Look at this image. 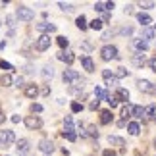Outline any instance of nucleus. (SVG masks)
Here are the masks:
<instances>
[{
  "label": "nucleus",
  "mask_w": 156,
  "mask_h": 156,
  "mask_svg": "<svg viewBox=\"0 0 156 156\" xmlns=\"http://www.w3.org/2000/svg\"><path fill=\"white\" fill-rule=\"evenodd\" d=\"M102 156H116V152H114V151H110V148H106V151L102 152Z\"/></svg>",
  "instance_id": "obj_45"
},
{
  "label": "nucleus",
  "mask_w": 156,
  "mask_h": 156,
  "mask_svg": "<svg viewBox=\"0 0 156 156\" xmlns=\"http://www.w3.org/2000/svg\"><path fill=\"white\" fill-rule=\"evenodd\" d=\"M37 31H41L43 35H50L56 31V25H52L48 21H41V23H37Z\"/></svg>",
  "instance_id": "obj_9"
},
{
  "label": "nucleus",
  "mask_w": 156,
  "mask_h": 156,
  "mask_svg": "<svg viewBox=\"0 0 156 156\" xmlns=\"http://www.w3.org/2000/svg\"><path fill=\"white\" fill-rule=\"evenodd\" d=\"M147 114H148L151 118H156V104H151V106H148V108H147Z\"/></svg>",
  "instance_id": "obj_38"
},
{
  "label": "nucleus",
  "mask_w": 156,
  "mask_h": 156,
  "mask_svg": "<svg viewBox=\"0 0 156 156\" xmlns=\"http://www.w3.org/2000/svg\"><path fill=\"white\" fill-rule=\"evenodd\" d=\"M98 104H100V100H93V102L89 104V110H97V108H98Z\"/></svg>",
  "instance_id": "obj_42"
},
{
  "label": "nucleus",
  "mask_w": 156,
  "mask_h": 156,
  "mask_svg": "<svg viewBox=\"0 0 156 156\" xmlns=\"http://www.w3.org/2000/svg\"><path fill=\"white\" fill-rule=\"evenodd\" d=\"M6 23H8V27H14L16 25V20L12 16H8V17H6Z\"/></svg>",
  "instance_id": "obj_41"
},
{
  "label": "nucleus",
  "mask_w": 156,
  "mask_h": 156,
  "mask_svg": "<svg viewBox=\"0 0 156 156\" xmlns=\"http://www.w3.org/2000/svg\"><path fill=\"white\" fill-rule=\"evenodd\" d=\"M83 110V104L81 102H71V112L77 114V112H81Z\"/></svg>",
  "instance_id": "obj_37"
},
{
  "label": "nucleus",
  "mask_w": 156,
  "mask_h": 156,
  "mask_svg": "<svg viewBox=\"0 0 156 156\" xmlns=\"http://www.w3.org/2000/svg\"><path fill=\"white\" fill-rule=\"evenodd\" d=\"M89 27L94 29V31H100V29H102V21H100V20H93L91 23H89Z\"/></svg>",
  "instance_id": "obj_30"
},
{
  "label": "nucleus",
  "mask_w": 156,
  "mask_h": 156,
  "mask_svg": "<svg viewBox=\"0 0 156 156\" xmlns=\"http://www.w3.org/2000/svg\"><path fill=\"white\" fill-rule=\"evenodd\" d=\"M14 141H16L14 131H10V129H2V131H0V148L12 147V145H14Z\"/></svg>",
  "instance_id": "obj_1"
},
{
  "label": "nucleus",
  "mask_w": 156,
  "mask_h": 156,
  "mask_svg": "<svg viewBox=\"0 0 156 156\" xmlns=\"http://www.w3.org/2000/svg\"><path fill=\"white\" fill-rule=\"evenodd\" d=\"M100 58H102L104 62H108V60H114V58H119L118 48H116V46H112V44L104 46V48L100 50Z\"/></svg>",
  "instance_id": "obj_4"
},
{
  "label": "nucleus",
  "mask_w": 156,
  "mask_h": 156,
  "mask_svg": "<svg viewBox=\"0 0 156 156\" xmlns=\"http://www.w3.org/2000/svg\"><path fill=\"white\" fill-rule=\"evenodd\" d=\"M131 116H135V118L147 116V108H143V106H133V112H131Z\"/></svg>",
  "instance_id": "obj_26"
},
{
  "label": "nucleus",
  "mask_w": 156,
  "mask_h": 156,
  "mask_svg": "<svg viewBox=\"0 0 156 156\" xmlns=\"http://www.w3.org/2000/svg\"><path fill=\"white\" fill-rule=\"evenodd\" d=\"M137 20H139V23H141L143 27H148L152 23V17L148 16V14H143V12H141V14H137Z\"/></svg>",
  "instance_id": "obj_16"
},
{
  "label": "nucleus",
  "mask_w": 156,
  "mask_h": 156,
  "mask_svg": "<svg viewBox=\"0 0 156 156\" xmlns=\"http://www.w3.org/2000/svg\"><path fill=\"white\" fill-rule=\"evenodd\" d=\"M108 143L114 145V147H123L125 145V141L122 139V137H118V135H110V137H108Z\"/></svg>",
  "instance_id": "obj_19"
},
{
  "label": "nucleus",
  "mask_w": 156,
  "mask_h": 156,
  "mask_svg": "<svg viewBox=\"0 0 156 156\" xmlns=\"http://www.w3.org/2000/svg\"><path fill=\"white\" fill-rule=\"evenodd\" d=\"M127 131H129V135H139L141 133V127H139V123H137V122H131V123H127Z\"/></svg>",
  "instance_id": "obj_23"
},
{
  "label": "nucleus",
  "mask_w": 156,
  "mask_h": 156,
  "mask_svg": "<svg viewBox=\"0 0 156 156\" xmlns=\"http://www.w3.org/2000/svg\"><path fill=\"white\" fill-rule=\"evenodd\" d=\"M137 87H139V91L148 93V94H154L156 93V87L152 85L151 81H147V79H139V81H137Z\"/></svg>",
  "instance_id": "obj_6"
},
{
  "label": "nucleus",
  "mask_w": 156,
  "mask_h": 156,
  "mask_svg": "<svg viewBox=\"0 0 156 156\" xmlns=\"http://www.w3.org/2000/svg\"><path fill=\"white\" fill-rule=\"evenodd\" d=\"M56 43H58V46H60V48H68L69 41L66 39V37H58V39H56Z\"/></svg>",
  "instance_id": "obj_31"
},
{
  "label": "nucleus",
  "mask_w": 156,
  "mask_h": 156,
  "mask_svg": "<svg viewBox=\"0 0 156 156\" xmlns=\"http://www.w3.org/2000/svg\"><path fill=\"white\" fill-rule=\"evenodd\" d=\"M143 41H151V39H154V29H151V27H143V37H141Z\"/></svg>",
  "instance_id": "obj_22"
},
{
  "label": "nucleus",
  "mask_w": 156,
  "mask_h": 156,
  "mask_svg": "<svg viewBox=\"0 0 156 156\" xmlns=\"http://www.w3.org/2000/svg\"><path fill=\"white\" fill-rule=\"evenodd\" d=\"M112 112L110 110H102V112H100V123H104V125H108V123H110L112 122Z\"/></svg>",
  "instance_id": "obj_18"
},
{
  "label": "nucleus",
  "mask_w": 156,
  "mask_h": 156,
  "mask_svg": "<svg viewBox=\"0 0 156 156\" xmlns=\"http://www.w3.org/2000/svg\"><path fill=\"white\" fill-rule=\"evenodd\" d=\"M102 77H104L106 87H116V85H118V77L114 75L110 69H104V71H102Z\"/></svg>",
  "instance_id": "obj_10"
},
{
  "label": "nucleus",
  "mask_w": 156,
  "mask_h": 156,
  "mask_svg": "<svg viewBox=\"0 0 156 156\" xmlns=\"http://www.w3.org/2000/svg\"><path fill=\"white\" fill-rule=\"evenodd\" d=\"M0 25H2V23H0Z\"/></svg>",
  "instance_id": "obj_55"
},
{
  "label": "nucleus",
  "mask_w": 156,
  "mask_h": 156,
  "mask_svg": "<svg viewBox=\"0 0 156 156\" xmlns=\"http://www.w3.org/2000/svg\"><path fill=\"white\" fill-rule=\"evenodd\" d=\"M110 37H112V31H106V33L102 35V39H104V41H108V39H110Z\"/></svg>",
  "instance_id": "obj_48"
},
{
  "label": "nucleus",
  "mask_w": 156,
  "mask_h": 156,
  "mask_svg": "<svg viewBox=\"0 0 156 156\" xmlns=\"http://www.w3.org/2000/svg\"><path fill=\"white\" fill-rule=\"evenodd\" d=\"M119 33H122V35H131V33H133V27H123Z\"/></svg>",
  "instance_id": "obj_43"
},
{
  "label": "nucleus",
  "mask_w": 156,
  "mask_h": 156,
  "mask_svg": "<svg viewBox=\"0 0 156 156\" xmlns=\"http://www.w3.org/2000/svg\"><path fill=\"white\" fill-rule=\"evenodd\" d=\"M94 10L97 12H106V2H97L94 4Z\"/></svg>",
  "instance_id": "obj_39"
},
{
  "label": "nucleus",
  "mask_w": 156,
  "mask_h": 156,
  "mask_svg": "<svg viewBox=\"0 0 156 156\" xmlns=\"http://www.w3.org/2000/svg\"><path fill=\"white\" fill-rule=\"evenodd\" d=\"M50 35H41L37 39V43H35V50L37 52H44L46 48H50Z\"/></svg>",
  "instance_id": "obj_5"
},
{
  "label": "nucleus",
  "mask_w": 156,
  "mask_h": 156,
  "mask_svg": "<svg viewBox=\"0 0 156 156\" xmlns=\"http://www.w3.org/2000/svg\"><path fill=\"white\" fill-rule=\"evenodd\" d=\"M81 64H83V68H85L89 73H91V71H94V62L91 60V56H83V58H81Z\"/></svg>",
  "instance_id": "obj_17"
},
{
  "label": "nucleus",
  "mask_w": 156,
  "mask_h": 156,
  "mask_svg": "<svg viewBox=\"0 0 156 156\" xmlns=\"http://www.w3.org/2000/svg\"><path fill=\"white\" fill-rule=\"evenodd\" d=\"M133 64L137 66V68H143V66L147 64V60H145V54H135V56H133Z\"/></svg>",
  "instance_id": "obj_24"
},
{
  "label": "nucleus",
  "mask_w": 156,
  "mask_h": 156,
  "mask_svg": "<svg viewBox=\"0 0 156 156\" xmlns=\"http://www.w3.org/2000/svg\"><path fill=\"white\" fill-rule=\"evenodd\" d=\"M154 31H156V23H154Z\"/></svg>",
  "instance_id": "obj_53"
},
{
  "label": "nucleus",
  "mask_w": 156,
  "mask_h": 156,
  "mask_svg": "<svg viewBox=\"0 0 156 156\" xmlns=\"http://www.w3.org/2000/svg\"><path fill=\"white\" fill-rule=\"evenodd\" d=\"M131 112H133V106H131V104H125L122 108V119H123V122H127V118L131 116Z\"/></svg>",
  "instance_id": "obj_28"
},
{
  "label": "nucleus",
  "mask_w": 156,
  "mask_h": 156,
  "mask_svg": "<svg viewBox=\"0 0 156 156\" xmlns=\"http://www.w3.org/2000/svg\"><path fill=\"white\" fill-rule=\"evenodd\" d=\"M25 125L27 129H41V125H43V119H41L39 116H27L25 118Z\"/></svg>",
  "instance_id": "obj_7"
},
{
  "label": "nucleus",
  "mask_w": 156,
  "mask_h": 156,
  "mask_svg": "<svg viewBox=\"0 0 156 156\" xmlns=\"http://www.w3.org/2000/svg\"><path fill=\"white\" fill-rule=\"evenodd\" d=\"M154 145H156V141H154Z\"/></svg>",
  "instance_id": "obj_54"
},
{
  "label": "nucleus",
  "mask_w": 156,
  "mask_h": 156,
  "mask_svg": "<svg viewBox=\"0 0 156 156\" xmlns=\"http://www.w3.org/2000/svg\"><path fill=\"white\" fill-rule=\"evenodd\" d=\"M75 25H77V27H79V29H81V31H85V29L89 27V25H87V17H85V16H83V14H81V16H79V17H77V20H75Z\"/></svg>",
  "instance_id": "obj_27"
},
{
  "label": "nucleus",
  "mask_w": 156,
  "mask_h": 156,
  "mask_svg": "<svg viewBox=\"0 0 156 156\" xmlns=\"http://www.w3.org/2000/svg\"><path fill=\"white\" fill-rule=\"evenodd\" d=\"M58 60H62V62H66V64H68V66H71V64H73V60H75V56H73V54H71V52H60L58 54Z\"/></svg>",
  "instance_id": "obj_15"
},
{
  "label": "nucleus",
  "mask_w": 156,
  "mask_h": 156,
  "mask_svg": "<svg viewBox=\"0 0 156 156\" xmlns=\"http://www.w3.org/2000/svg\"><path fill=\"white\" fill-rule=\"evenodd\" d=\"M14 81H16V79H14V77H12L10 73H4L2 77H0V85H2V87H10Z\"/></svg>",
  "instance_id": "obj_21"
},
{
  "label": "nucleus",
  "mask_w": 156,
  "mask_h": 156,
  "mask_svg": "<svg viewBox=\"0 0 156 156\" xmlns=\"http://www.w3.org/2000/svg\"><path fill=\"white\" fill-rule=\"evenodd\" d=\"M14 83H16V87H21V85H23V77H17Z\"/></svg>",
  "instance_id": "obj_46"
},
{
  "label": "nucleus",
  "mask_w": 156,
  "mask_h": 156,
  "mask_svg": "<svg viewBox=\"0 0 156 156\" xmlns=\"http://www.w3.org/2000/svg\"><path fill=\"white\" fill-rule=\"evenodd\" d=\"M148 66H151V69H152L154 73H156V58H152L151 62H148Z\"/></svg>",
  "instance_id": "obj_44"
},
{
  "label": "nucleus",
  "mask_w": 156,
  "mask_h": 156,
  "mask_svg": "<svg viewBox=\"0 0 156 156\" xmlns=\"http://www.w3.org/2000/svg\"><path fill=\"white\" fill-rule=\"evenodd\" d=\"M131 46H133L139 54L148 50V43H147V41H143V39H131Z\"/></svg>",
  "instance_id": "obj_8"
},
{
  "label": "nucleus",
  "mask_w": 156,
  "mask_h": 156,
  "mask_svg": "<svg viewBox=\"0 0 156 156\" xmlns=\"http://www.w3.org/2000/svg\"><path fill=\"white\" fill-rule=\"evenodd\" d=\"M62 77H64V83H66V85H75V83L81 81V75L77 73L75 69H66Z\"/></svg>",
  "instance_id": "obj_3"
},
{
  "label": "nucleus",
  "mask_w": 156,
  "mask_h": 156,
  "mask_svg": "<svg viewBox=\"0 0 156 156\" xmlns=\"http://www.w3.org/2000/svg\"><path fill=\"white\" fill-rule=\"evenodd\" d=\"M25 97L27 98H37L39 97V87L35 85V83H31V85L25 87Z\"/></svg>",
  "instance_id": "obj_14"
},
{
  "label": "nucleus",
  "mask_w": 156,
  "mask_h": 156,
  "mask_svg": "<svg viewBox=\"0 0 156 156\" xmlns=\"http://www.w3.org/2000/svg\"><path fill=\"white\" fill-rule=\"evenodd\" d=\"M106 94H108V93L104 91L102 87H94V97H97V100H102V98L106 100Z\"/></svg>",
  "instance_id": "obj_29"
},
{
  "label": "nucleus",
  "mask_w": 156,
  "mask_h": 156,
  "mask_svg": "<svg viewBox=\"0 0 156 156\" xmlns=\"http://www.w3.org/2000/svg\"><path fill=\"white\" fill-rule=\"evenodd\" d=\"M4 119H6V116H4V112L0 110V123H4Z\"/></svg>",
  "instance_id": "obj_52"
},
{
  "label": "nucleus",
  "mask_w": 156,
  "mask_h": 156,
  "mask_svg": "<svg viewBox=\"0 0 156 156\" xmlns=\"http://www.w3.org/2000/svg\"><path fill=\"white\" fill-rule=\"evenodd\" d=\"M39 148H41V151H43L44 154H52V151H54V143L52 141H48V139H43V141H41L39 143Z\"/></svg>",
  "instance_id": "obj_13"
},
{
  "label": "nucleus",
  "mask_w": 156,
  "mask_h": 156,
  "mask_svg": "<svg viewBox=\"0 0 156 156\" xmlns=\"http://www.w3.org/2000/svg\"><path fill=\"white\" fill-rule=\"evenodd\" d=\"M114 75H116L118 79H122V77H127V69H125V68H118V69H116V73H114Z\"/></svg>",
  "instance_id": "obj_33"
},
{
  "label": "nucleus",
  "mask_w": 156,
  "mask_h": 156,
  "mask_svg": "<svg viewBox=\"0 0 156 156\" xmlns=\"http://www.w3.org/2000/svg\"><path fill=\"white\" fill-rule=\"evenodd\" d=\"M87 135H89V137H93V139H94V137L98 139V131H97V127H94V125H89V131H87Z\"/></svg>",
  "instance_id": "obj_35"
},
{
  "label": "nucleus",
  "mask_w": 156,
  "mask_h": 156,
  "mask_svg": "<svg viewBox=\"0 0 156 156\" xmlns=\"http://www.w3.org/2000/svg\"><path fill=\"white\" fill-rule=\"evenodd\" d=\"M139 6H141V8H145V10H151V8H154V2H152V0H145V2H139Z\"/></svg>",
  "instance_id": "obj_32"
},
{
  "label": "nucleus",
  "mask_w": 156,
  "mask_h": 156,
  "mask_svg": "<svg viewBox=\"0 0 156 156\" xmlns=\"http://www.w3.org/2000/svg\"><path fill=\"white\" fill-rule=\"evenodd\" d=\"M46 156H48V154H46Z\"/></svg>",
  "instance_id": "obj_56"
},
{
  "label": "nucleus",
  "mask_w": 156,
  "mask_h": 156,
  "mask_svg": "<svg viewBox=\"0 0 156 156\" xmlns=\"http://www.w3.org/2000/svg\"><path fill=\"white\" fill-rule=\"evenodd\" d=\"M16 148H17V152H20V154H25V152L29 151V141H27V139H21L20 143H17Z\"/></svg>",
  "instance_id": "obj_20"
},
{
  "label": "nucleus",
  "mask_w": 156,
  "mask_h": 156,
  "mask_svg": "<svg viewBox=\"0 0 156 156\" xmlns=\"http://www.w3.org/2000/svg\"><path fill=\"white\" fill-rule=\"evenodd\" d=\"M58 6H60V8H62L64 12H73V4H66V2H58Z\"/></svg>",
  "instance_id": "obj_34"
},
{
  "label": "nucleus",
  "mask_w": 156,
  "mask_h": 156,
  "mask_svg": "<svg viewBox=\"0 0 156 156\" xmlns=\"http://www.w3.org/2000/svg\"><path fill=\"white\" fill-rule=\"evenodd\" d=\"M0 68L6 69V71H14V66H12L10 62H4V60H0Z\"/></svg>",
  "instance_id": "obj_36"
},
{
  "label": "nucleus",
  "mask_w": 156,
  "mask_h": 156,
  "mask_svg": "<svg viewBox=\"0 0 156 156\" xmlns=\"http://www.w3.org/2000/svg\"><path fill=\"white\" fill-rule=\"evenodd\" d=\"M43 77H44V79H52V77H54V68L50 64H46L43 68Z\"/></svg>",
  "instance_id": "obj_25"
},
{
  "label": "nucleus",
  "mask_w": 156,
  "mask_h": 156,
  "mask_svg": "<svg viewBox=\"0 0 156 156\" xmlns=\"http://www.w3.org/2000/svg\"><path fill=\"white\" fill-rule=\"evenodd\" d=\"M108 21H110V16L104 14V16H102V23H108Z\"/></svg>",
  "instance_id": "obj_49"
},
{
  "label": "nucleus",
  "mask_w": 156,
  "mask_h": 156,
  "mask_svg": "<svg viewBox=\"0 0 156 156\" xmlns=\"http://www.w3.org/2000/svg\"><path fill=\"white\" fill-rule=\"evenodd\" d=\"M16 17L20 21H25L27 23V21H31L33 17H35V12L31 8H27V6H20V8L16 10Z\"/></svg>",
  "instance_id": "obj_2"
},
{
  "label": "nucleus",
  "mask_w": 156,
  "mask_h": 156,
  "mask_svg": "<svg viewBox=\"0 0 156 156\" xmlns=\"http://www.w3.org/2000/svg\"><path fill=\"white\" fill-rule=\"evenodd\" d=\"M12 122H14V123H20V116H12Z\"/></svg>",
  "instance_id": "obj_50"
},
{
  "label": "nucleus",
  "mask_w": 156,
  "mask_h": 156,
  "mask_svg": "<svg viewBox=\"0 0 156 156\" xmlns=\"http://www.w3.org/2000/svg\"><path fill=\"white\" fill-rule=\"evenodd\" d=\"M114 6H116L114 2H106V10H108V12H110V10H114Z\"/></svg>",
  "instance_id": "obj_47"
},
{
  "label": "nucleus",
  "mask_w": 156,
  "mask_h": 156,
  "mask_svg": "<svg viewBox=\"0 0 156 156\" xmlns=\"http://www.w3.org/2000/svg\"><path fill=\"white\" fill-rule=\"evenodd\" d=\"M73 131H75V127H73V118H71V116H66L64 118V135H73Z\"/></svg>",
  "instance_id": "obj_12"
},
{
  "label": "nucleus",
  "mask_w": 156,
  "mask_h": 156,
  "mask_svg": "<svg viewBox=\"0 0 156 156\" xmlns=\"http://www.w3.org/2000/svg\"><path fill=\"white\" fill-rule=\"evenodd\" d=\"M118 125H119V127H125V125H127V122H123V119H119V122H118Z\"/></svg>",
  "instance_id": "obj_51"
},
{
  "label": "nucleus",
  "mask_w": 156,
  "mask_h": 156,
  "mask_svg": "<svg viewBox=\"0 0 156 156\" xmlns=\"http://www.w3.org/2000/svg\"><path fill=\"white\" fill-rule=\"evenodd\" d=\"M114 97L118 98V102H127L129 100V91L123 89V87H116V94H114Z\"/></svg>",
  "instance_id": "obj_11"
},
{
  "label": "nucleus",
  "mask_w": 156,
  "mask_h": 156,
  "mask_svg": "<svg viewBox=\"0 0 156 156\" xmlns=\"http://www.w3.org/2000/svg\"><path fill=\"white\" fill-rule=\"evenodd\" d=\"M31 110H33V114H35V112L41 114V112H43V106H41V104H33V106H31Z\"/></svg>",
  "instance_id": "obj_40"
}]
</instances>
